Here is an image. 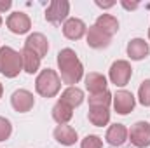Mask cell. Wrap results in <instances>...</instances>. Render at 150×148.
Masks as SVG:
<instances>
[{
	"label": "cell",
	"mask_w": 150,
	"mask_h": 148,
	"mask_svg": "<svg viewBox=\"0 0 150 148\" xmlns=\"http://www.w3.org/2000/svg\"><path fill=\"white\" fill-rule=\"evenodd\" d=\"M129 141H131L133 147H136V148L150 147V124L149 122L140 120V122H136L134 125H131Z\"/></svg>",
	"instance_id": "cell-4"
},
{
	"label": "cell",
	"mask_w": 150,
	"mask_h": 148,
	"mask_svg": "<svg viewBox=\"0 0 150 148\" xmlns=\"http://www.w3.org/2000/svg\"><path fill=\"white\" fill-rule=\"evenodd\" d=\"M23 70V58L21 52L14 51L12 47H0V73L7 78L18 77Z\"/></svg>",
	"instance_id": "cell-2"
},
{
	"label": "cell",
	"mask_w": 150,
	"mask_h": 148,
	"mask_svg": "<svg viewBox=\"0 0 150 148\" xmlns=\"http://www.w3.org/2000/svg\"><path fill=\"white\" fill-rule=\"evenodd\" d=\"M25 47L30 49V51H33L38 58L42 59L47 54V51H49V42H47L45 35H42V33H32L25 40Z\"/></svg>",
	"instance_id": "cell-11"
},
{
	"label": "cell",
	"mask_w": 150,
	"mask_h": 148,
	"mask_svg": "<svg viewBox=\"0 0 150 148\" xmlns=\"http://www.w3.org/2000/svg\"><path fill=\"white\" fill-rule=\"evenodd\" d=\"M12 134V125L9 122V118L0 117V141H7Z\"/></svg>",
	"instance_id": "cell-25"
},
{
	"label": "cell",
	"mask_w": 150,
	"mask_h": 148,
	"mask_svg": "<svg viewBox=\"0 0 150 148\" xmlns=\"http://www.w3.org/2000/svg\"><path fill=\"white\" fill-rule=\"evenodd\" d=\"M59 101H63V103H67V105H70L72 108L75 106H80L82 105V101H84V92L79 89V87H67L65 91H63V94H61V98H59Z\"/></svg>",
	"instance_id": "cell-21"
},
{
	"label": "cell",
	"mask_w": 150,
	"mask_h": 148,
	"mask_svg": "<svg viewBox=\"0 0 150 148\" xmlns=\"http://www.w3.org/2000/svg\"><path fill=\"white\" fill-rule=\"evenodd\" d=\"M0 26H2V16H0Z\"/></svg>",
	"instance_id": "cell-30"
},
{
	"label": "cell",
	"mask_w": 150,
	"mask_h": 148,
	"mask_svg": "<svg viewBox=\"0 0 150 148\" xmlns=\"http://www.w3.org/2000/svg\"><path fill=\"white\" fill-rule=\"evenodd\" d=\"M7 28L16 33V35H23V33H28L30 28H32V19L28 18V14L18 11V12H12L9 18H7Z\"/></svg>",
	"instance_id": "cell-8"
},
{
	"label": "cell",
	"mask_w": 150,
	"mask_h": 148,
	"mask_svg": "<svg viewBox=\"0 0 150 148\" xmlns=\"http://www.w3.org/2000/svg\"><path fill=\"white\" fill-rule=\"evenodd\" d=\"M87 118L93 125L103 127L110 122V111H108V108H103V106H89Z\"/></svg>",
	"instance_id": "cell-19"
},
{
	"label": "cell",
	"mask_w": 150,
	"mask_h": 148,
	"mask_svg": "<svg viewBox=\"0 0 150 148\" xmlns=\"http://www.w3.org/2000/svg\"><path fill=\"white\" fill-rule=\"evenodd\" d=\"M61 89V78L51 68H45L38 73L35 80V91L42 98H54Z\"/></svg>",
	"instance_id": "cell-3"
},
{
	"label": "cell",
	"mask_w": 150,
	"mask_h": 148,
	"mask_svg": "<svg viewBox=\"0 0 150 148\" xmlns=\"http://www.w3.org/2000/svg\"><path fill=\"white\" fill-rule=\"evenodd\" d=\"M110 103H112V94L108 91L89 96V106H103V108H108Z\"/></svg>",
	"instance_id": "cell-22"
},
{
	"label": "cell",
	"mask_w": 150,
	"mask_h": 148,
	"mask_svg": "<svg viewBox=\"0 0 150 148\" xmlns=\"http://www.w3.org/2000/svg\"><path fill=\"white\" fill-rule=\"evenodd\" d=\"M129 138V131L124 124H113L107 131V141L112 147H122Z\"/></svg>",
	"instance_id": "cell-12"
},
{
	"label": "cell",
	"mask_w": 150,
	"mask_h": 148,
	"mask_svg": "<svg viewBox=\"0 0 150 148\" xmlns=\"http://www.w3.org/2000/svg\"><path fill=\"white\" fill-rule=\"evenodd\" d=\"M2 94H4V87H2V84H0V98H2Z\"/></svg>",
	"instance_id": "cell-29"
},
{
	"label": "cell",
	"mask_w": 150,
	"mask_h": 148,
	"mask_svg": "<svg viewBox=\"0 0 150 148\" xmlns=\"http://www.w3.org/2000/svg\"><path fill=\"white\" fill-rule=\"evenodd\" d=\"M21 58H23V70H25L26 73H30V75L37 73L38 68H40V58H38L37 54H35L33 51L23 47Z\"/></svg>",
	"instance_id": "cell-20"
},
{
	"label": "cell",
	"mask_w": 150,
	"mask_h": 148,
	"mask_svg": "<svg viewBox=\"0 0 150 148\" xmlns=\"http://www.w3.org/2000/svg\"><path fill=\"white\" fill-rule=\"evenodd\" d=\"M54 140L59 143V145H65V147H72L77 143L79 140V134L72 125H58L54 129Z\"/></svg>",
	"instance_id": "cell-14"
},
{
	"label": "cell",
	"mask_w": 150,
	"mask_h": 148,
	"mask_svg": "<svg viewBox=\"0 0 150 148\" xmlns=\"http://www.w3.org/2000/svg\"><path fill=\"white\" fill-rule=\"evenodd\" d=\"M11 5H12V2H11V0H0V12L9 11V9H11Z\"/></svg>",
	"instance_id": "cell-26"
},
{
	"label": "cell",
	"mask_w": 150,
	"mask_h": 148,
	"mask_svg": "<svg viewBox=\"0 0 150 148\" xmlns=\"http://www.w3.org/2000/svg\"><path fill=\"white\" fill-rule=\"evenodd\" d=\"M86 89L91 94H100L107 91V78L105 75L98 73V72H91L86 77Z\"/></svg>",
	"instance_id": "cell-17"
},
{
	"label": "cell",
	"mask_w": 150,
	"mask_h": 148,
	"mask_svg": "<svg viewBox=\"0 0 150 148\" xmlns=\"http://www.w3.org/2000/svg\"><path fill=\"white\" fill-rule=\"evenodd\" d=\"M122 7H126V9H136L138 4H127V2H122Z\"/></svg>",
	"instance_id": "cell-27"
},
{
	"label": "cell",
	"mask_w": 150,
	"mask_h": 148,
	"mask_svg": "<svg viewBox=\"0 0 150 148\" xmlns=\"http://www.w3.org/2000/svg\"><path fill=\"white\" fill-rule=\"evenodd\" d=\"M112 101H113L115 111L120 113V115L131 113L133 108H134V105H136L134 96H133V92H129V91H117L115 96H112Z\"/></svg>",
	"instance_id": "cell-9"
},
{
	"label": "cell",
	"mask_w": 150,
	"mask_h": 148,
	"mask_svg": "<svg viewBox=\"0 0 150 148\" xmlns=\"http://www.w3.org/2000/svg\"><path fill=\"white\" fill-rule=\"evenodd\" d=\"M58 66H59L61 80L68 84V87H72L84 77V66L72 49H61L58 52Z\"/></svg>",
	"instance_id": "cell-1"
},
{
	"label": "cell",
	"mask_w": 150,
	"mask_h": 148,
	"mask_svg": "<svg viewBox=\"0 0 150 148\" xmlns=\"http://www.w3.org/2000/svg\"><path fill=\"white\" fill-rule=\"evenodd\" d=\"M11 105H12V108L16 111L26 113V111H30L33 108L35 98H33V94H32L30 91H26V89H18V91H14L12 96H11Z\"/></svg>",
	"instance_id": "cell-7"
},
{
	"label": "cell",
	"mask_w": 150,
	"mask_h": 148,
	"mask_svg": "<svg viewBox=\"0 0 150 148\" xmlns=\"http://www.w3.org/2000/svg\"><path fill=\"white\" fill-rule=\"evenodd\" d=\"M72 117H74V108L70 105H67V103L58 99V103L52 106V118L59 125H65V124H68L72 120Z\"/></svg>",
	"instance_id": "cell-18"
},
{
	"label": "cell",
	"mask_w": 150,
	"mask_h": 148,
	"mask_svg": "<svg viewBox=\"0 0 150 148\" xmlns=\"http://www.w3.org/2000/svg\"><path fill=\"white\" fill-rule=\"evenodd\" d=\"M149 38H150V28H149Z\"/></svg>",
	"instance_id": "cell-31"
},
{
	"label": "cell",
	"mask_w": 150,
	"mask_h": 148,
	"mask_svg": "<svg viewBox=\"0 0 150 148\" xmlns=\"http://www.w3.org/2000/svg\"><path fill=\"white\" fill-rule=\"evenodd\" d=\"M80 148H103V141L100 136L96 134H87L82 143H80Z\"/></svg>",
	"instance_id": "cell-24"
},
{
	"label": "cell",
	"mask_w": 150,
	"mask_h": 148,
	"mask_svg": "<svg viewBox=\"0 0 150 148\" xmlns=\"http://www.w3.org/2000/svg\"><path fill=\"white\" fill-rule=\"evenodd\" d=\"M149 52H150V47L143 38H133V40H129V44H127V56L131 59L142 61V59H145L149 56Z\"/></svg>",
	"instance_id": "cell-13"
},
{
	"label": "cell",
	"mask_w": 150,
	"mask_h": 148,
	"mask_svg": "<svg viewBox=\"0 0 150 148\" xmlns=\"http://www.w3.org/2000/svg\"><path fill=\"white\" fill-rule=\"evenodd\" d=\"M96 5H100V7H105V9H107V7H112L113 2H105V4H103V2H96Z\"/></svg>",
	"instance_id": "cell-28"
},
{
	"label": "cell",
	"mask_w": 150,
	"mask_h": 148,
	"mask_svg": "<svg viewBox=\"0 0 150 148\" xmlns=\"http://www.w3.org/2000/svg\"><path fill=\"white\" fill-rule=\"evenodd\" d=\"M131 75H133L131 65H129L127 61H124V59H119V61H115L112 66H110L108 77H110L112 84L119 85V87H124V85L131 80Z\"/></svg>",
	"instance_id": "cell-5"
},
{
	"label": "cell",
	"mask_w": 150,
	"mask_h": 148,
	"mask_svg": "<svg viewBox=\"0 0 150 148\" xmlns=\"http://www.w3.org/2000/svg\"><path fill=\"white\" fill-rule=\"evenodd\" d=\"M86 30H87L86 23L79 18H70L63 25V35L68 40H80L86 35Z\"/></svg>",
	"instance_id": "cell-10"
},
{
	"label": "cell",
	"mask_w": 150,
	"mask_h": 148,
	"mask_svg": "<svg viewBox=\"0 0 150 148\" xmlns=\"http://www.w3.org/2000/svg\"><path fill=\"white\" fill-rule=\"evenodd\" d=\"M94 26H98L105 35H108L110 38H112V35H115L119 32V21L112 14H101V16H98Z\"/></svg>",
	"instance_id": "cell-16"
},
{
	"label": "cell",
	"mask_w": 150,
	"mask_h": 148,
	"mask_svg": "<svg viewBox=\"0 0 150 148\" xmlns=\"http://www.w3.org/2000/svg\"><path fill=\"white\" fill-rule=\"evenodd\" d=\"M87 45L93 47V49H105L110 45V37L105 35L98 26H91L89 32H87Z\"/></svg>",
	"instance_id": "cell-15"
},
{
	"label": "cell",
	"mask_w": 150,
	"mask_h": 148,
	"mask_svg": "<svg viewBox=\"0 0 150 148\" xmlns=\"http://www.w3.org/2000/svg\"><path fill=\"white\" fill-rule=\"evenodd\" d=\"M138 99L143 106H150V78L143 80L138 89Z\"/></svg>",
	"instance_id": "cell-23"
},
{
	"label": "cell",
	"mask_w": 150,
	"mask_h": 148,
	"mask_svg": "<svg viewBox=\"0 0 150 148\" xmlns=\"http://www.w3.org/2000/svg\"><path fill=\"white\" fill-rule=\"evenodd\" d=\"M68 12H70V2L68 0H52L45 9V19L49 23L58 25V23L67 19Z\"/></svg>",
	"instance_id": "cell-6"
}]
</instances>
